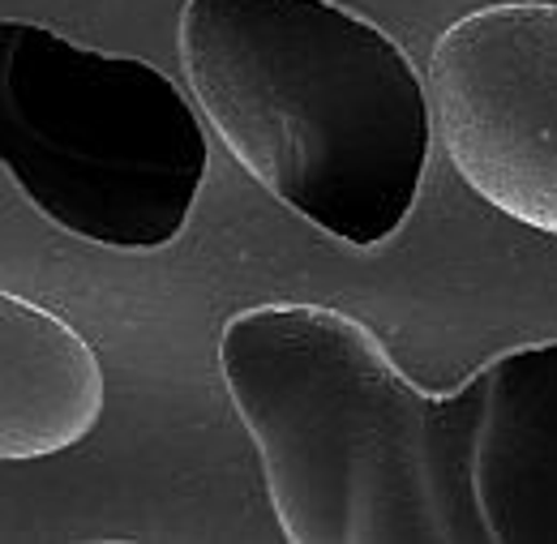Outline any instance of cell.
<instances>
[{
  "mask_svg": "<svg viewBox=\"0 0 557 544\" xmlns=\"http://www.w3.org/2000/svg\"><path fill=\"white\" fill-rule=\"evenodd\" d=\"M219 369L292 544H488L476 373L429 395L364 322L296 300L232 313Z\"/></svg>",
  "mask_w": 557,
  "mask_h": 544,
  "instance_id": "1",
  "label": "cell"
},
{
  "mask_svg": "<svg viewBox=\"0 0 557 544\" xmlns=\"http://www.w3.org/2000/svg\"><path fill=\"white\" fill-rule=\"evenodd\" d=\"M181 65L232 159L351 249L391 240L429 163L412 57L339 0H185Z\"/></svg>",
  "mask_w": 557,
  "mask_h": 544,
  "instance_id": "2",
  "label": "cell"
},
{
  "mask_svg": "<svg viewBox=\"0 0 557 544\" xmlns=\"http://www.w3.org/2000/svg\"><path fill=\"white\" fill-rule=\"evenodd\" d=\"M0 159L48 223L99 249H168L202 194L210 146L181 86L138 57L0 17Z\"/></svg>",
  "mask_w": 557,
  "mask_h": 544,
  "instance_id": "3",
  "label": "cell"
},
{
  "mask_svg": "<svg viewBox=\"0 0 557 544\" xmlns=\"http://www.w3.org/2000/svg\"><path fill=\"white\" fill-rule=\"evenodd\" d=\"M433 129L493 210L557 236V4H488L429 57Z\"/></svg>",
  "mask_w": 557,
  "mask_h": 544,
  "instance_id": "4",
  "label": "cell"
},
{
  "mask_svg": "<svg viewBox=\"0 0 557 544\" xmlns=\"http://www.w3.org/2000/svg\"><path fill=\"white\" fill-rule=\"evenodd\" d=\"M476 502L488 544H557V339L476 369Z\"/></svg>",
  "mask_w": 557,
  "mask_h": 544,
  "instance_id": "5",
  "label": "cell"
},
{
  "mask_svg": "<svg viewBox=\"0 0 557 544\" xmlns=\"http://www.w3.org/2000/svg\"><path fill=\"white\" fill-rule=\"evenodd\" d=\"M103 411V369L70 322L0 292V455L48 459L77 446Z\"/></svg>",
  "mask_w": 557,
  "mask_h": 544,
  "instance_id": "6",
  "label": "cell"
}]
</instances>
